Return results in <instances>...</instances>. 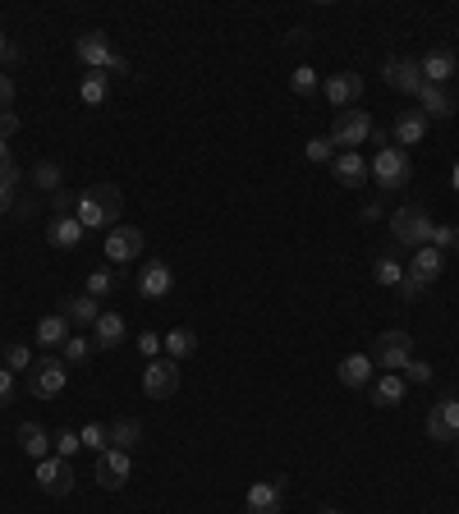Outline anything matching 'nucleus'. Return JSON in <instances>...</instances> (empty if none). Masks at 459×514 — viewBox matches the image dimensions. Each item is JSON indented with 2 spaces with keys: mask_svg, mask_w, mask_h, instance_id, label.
I'll return each instance as SVG.
<instances>
[{
  "mask_svg": "<svg viewBox=\"0 0 459 514\" xmlns=\"http://www.w3.org/2000/svg\"><path fill=\"white\" fill-rule=\"evenodd\" d=\"M290 88H294L299 97H313V92H317V74H313L308 65H299V69L290 74Z\"/></svg>",
  "mask_w": 459,
  "mask_h": 514,
  "instance_id": "obj_36",
  "label": "nucleus"
},
{
  "mask_svg": "<svg viewBox=\"0 0 459 514\" xmlns=\"http://www.w3.org/2000/svg\"><path fill=\"white\" fill-rule=\"evenodd\" d=\"M10 197H14V188H0V212H10Z\"/></svg>",
  "mask_w": 459,
  "mask_h": 514,
  "instance_id": "obj_51",
  "label": "nucleus"
},
{
  "mask_svg": "<svg viewBox=\"0 0 459 514\" xmlns=\"http://www.w3.org/2000/svg\"><path fill=\"white\" fill-rule=\"evenodd\" d=\"M60 318H65L69 327H97V318H101V299H92V294H69L65 308H60Z\"/></svg>",
  "mask_w": 459,
  "mask_h": 514,
  "instance_id": "obj_16",
  "label": "nucleus"
},
{
  "mask_svg": "<svg viewBox=\"0 0 459 514\" xmlns=\"http://www.w3.org/2000/svg\"><path fill=\"white\" fill-rule=\"evenodd\" d=\"M5 368H10V372L32 368V349H28V344H19V340H14V344H5Z\"/></svg>",
  "mask_w": 459,
  "mask_h": 514,
  "instance_id": "obj_38",
  "label": "nucleus"
},
{
  "mask_svg": "<svg viewBox=\"0 0 459 514\" xmlns=\"http://www.w3.org/2000/svg\"><path fill=\"white\" fill-rule=\"evenodd\" d=\"M60 175H65V170H60L56 161H42V166L32 170V184H37V188H51V193H60Z\"/></svg>",
  "mask_w": 459,
  "mask_h": 514,
  "instance_id": "obj_35",
  "label": "nucleus"
},
{
  "mask_svg": "<svg viewBox=\"0 0 459 514\" xmlns=\"http://www.w3.org/2000/svg\"><path fill=\"white\" fill-rule=\"evenodd\" d=\"M404 395H409V381L400 372H386V377L372 381V405H381V409H395Z\"/></svg>",
  "mask_w": 459,
  "mask_h": 514,
  "instance_id": "obj_21",
  "label": "nucleus"
},
{
  "mask_svg": "<svg viewBox=\"0 0 459 514\" xmlns=\"http://www.w3.org/2000/svg\"><path fill=\"white\" fill-rule=\"evenodd\" d=\"M0 60H5V65H14V60H19V51L10 47V37H5V32H0Z\"/></svg>",
  "mask_w": 459,
  "mask_h": 514,
  "instance_id": "obj_49",
  "label": "nucleus"
},
{
  "mask_svg": "<svg viewBox=\"0 0 459 514\" xmlns=\"http://www.w3.org/2000/svg\"><path fill=\"white\" fill-rule=\"evenodd\" d=\"M418 106H423L428 120H450V110H455L450 92H446V88H432V83H423V92H418Z\"/></svg>",
  "mask_w": 459,
  "mask_h": 514,
  "instance_id": "obj_27",
  "label": "nucleus"
},
{
  "mask_svg": "<svg viewBox=\"0 0 459 514\" xmlns=\"http://www.w3.org/2000/svg\"><path fill=\"white\" fill-rule=\"evenodd\" d=\"M179 390V363L175 359H152L143 368V395L147 400H170Z\"/></svg>",
  "mask_w": 459,
  "mask_h": 514,
  "instance_id": "obj_7",
  "label": "nucleus"
},
{
  "mask_svg": "<svg viewBox=\"0 0 459 514\" xmlns=\"http://www.w3.org/2000/svg\"><path fill=\"white\" fill-rule=\"evenodd\" d=\"M418 69H423V83L446 88V83H450V74H455V51L437 47V51H428L423 60H418Z\"/></svg>",
  "mask_w": 459,
  "mask_h": 514,
  "instance_id": "obj_19",
  "label": "nucleus"
},
{
  "mask_svg": "<svg viewBox=\"0 0 459 514\" xmlns=\"http://www.w3.org/2000/svg\"><path fill=\"white\" fill-rule=\"evenodd\" d=\"M322 514H344V510H322Z\"/></svg>",
  "mask_w": 459,
  "mask_h": 514,
  "instance_id": "obj_53",
  "label": "nucleus"
},
{
  "mask_svg": "<svg viewBox=\"0 0 459 514\" xmlns=\"http://www.w3.org/2000/svg\"><path fill=\"white\" fill-rule=\"evenodd\" d=\"M19 134V115L14 110H0V138H14Z\"/></svg>",
  "mask_w": 459,
  "mask_h": 514,
  "instance_id": "obj_46",
  "label": "nucleus"
},
{
  "mask_svg": "<svg viewBox=\"0 0 459 514\" xmlns=\"http://www.w3.org/2000/svg\"><path fill=\"white\" fill-rule=\"evenodd\" d=\"M106 431H110V450H125V455L143 441V423L138 418H115Z\"/></svg>",
  "mask_w": 459,
  "mask_h": 514,
  "instance_id": "obj_25",
  "label": "nucleus"
},
{
  "mask_svg": "<svg viewBox=\"0 0 459 514\" xmlns=\"http://www.w3.org/2000/svg\"><path fill=\"white\" fill-rule=\"evenodd\" d=\"M79 437H83V450H97V455H101V450H110V431H106L101 423H92V427H83V431H79Z\"/></svg>",
  "mask_w": 459,
  "mask_h": 514,
  "instance_id": "obj_37",
  "label": "nucleus"
},
{
  "mask_svg": "<svg viewBox=\"0 0 459 514\" xmlns=\"http://www.w3.org/2000/svg\"><path fill=\"white\" fill-rule=\"evenodd\" d=\"M143 230L138 225H115L110 234H106V257L115 262V266H125V262H134L138 253H143Z\"/></svg>",
  "mask_w": 459,
  "mask_h": 514,
  "instance_id": "obj_10",
  "label": "nucleus"
},
{
  "mask_svg": "<svg viewBox=\"0 0 459 514\" xmlns=\"http://www.w3.org/2000/svg\"><path fill=\"white\" fill-rule=\"evenodd\" d=\"M138 349L147 353V359H161V349H166V340H161L157 331H147V335H138Z\"/></svg>",
  "mask_w": 459,
  "mask_h": 514,
  "instance_id": "obj_43",
  "label": "nucleus"
},
{
  "mask_svg": "<svg viewBox=\"0 0 459 514\" xmlns=\"http://www.w3.org/2000/svg\"><path fill=\"white\" fill-rule=\"evenodd\" d=\"M65 377H69L65 359H42V363L28 368V390L37 395V400H56V395L65 390Z\"/></svg>",
  "mask_w": 459,
  "mask_h": 514,
  "instance_id": "obj_6",
  "label": "nucleus"
},
{
  "mask_svg": "<svg viewBox=\"0 0 459 514\" xmlns=\"http://www.w3.org/2000/svg\"><path fill=\"white\" fill-rule=\"evenodd\" d=\"M175 290V271L166 266V262H147L143 271H138V294L143 299H166Z\"/></svg>",
  "mask_w": 459,
  "mask_h": 514,
  "instance_id": "obj_15",
  "label": "nucleus"
},
{
  "mask_svg": "<svg viewBox=\"0 0 459 514\" xmlns=\"http://www.w3.org/2000/svg\"><path fill=\"white\" fill-rule=\"evenodd\" d=\"M409 271H413V275H423V281L432 285V281H441V271H446V253H441V248H432V244L413 248V262H409Z\"/></svg>",
  "mask_w": 459,
  "mask_h": 514,
  "instance_id": "obj_22",
  "label": "nucleus"
},
{
  "mask_svg": "<svg viewBox=\"0 0 459 514\" xmlns=\"http://www.w3.org/2000/svg\"><path fill=\"white\" fill-rule=\"evenodd\" d=\"M391 230H395V240H400L404 248H423V244L432 240V221H428L423 207H400L395 221H391Z\"/></svg>",
  "mask_w": 459,
  "mask_h": 514,
  "instance_id": "obj_8",
  "label": "nucleus"
},
{
  "mask_svg": "<svg viewBox=\"0 0 459 514\" xmlns=\"http://www.w3.org/2000/svg\"><path fill=\"white\" fill-rule=\"evenodd\" d=\"M372 275H377V285L395 290V285H400V275H404V266H400L395 257H377V262H372Z\"/></svg>",
  "mask_w": 459,
  "mask_h": 514,
  "instance_id": "obj_32",
  "label": "nucleus"
},
{
  "mask_svg": "<svg viewBox=\"0 0 459 514\" xmlns=\"http://www.w3.org/2000/svg\"><path fill=\"white\" fill-rule=\"evenodd\" d=\"M60 349H65V363H83V359H88V353H92L97 344H92L88 335H69Z\"/></svg>",
  "mask_w": 459,
  "mask_h": 514,
  "instance_id": "obj_33",
  "label": "nucleus"
},
{
  "mask_svg": "<svg viewBox=\"0 0 459 514\" xmlns=\"http://www.w3.org/2000/svg\"><path fill=\"white\" fill-rule=\"evenodd\" d=\"M423 134H428V115H423V110H404L400 120H395V143H400V147L423 143Z\"/></svg>",
  "mask_w": 459,
  "mask_h": 514,
  "instance_id": "obj_26",
  "label": "nucleus"
},
{
  "mask_svg": "<svg viewBox=\"0 0 459 514\" xmlns=\"http://www.w3.org/2000/svg\"><path fill=\"white\" fill-rule=\"evenodd\" d=\"M322 92H326V101H331V106H354V101L363 97V74L340 69V74H331L326 83H322Z\"/></svg>",
  "mask_w": 459,
  "mask_h": 514,
  "instance_id": "obj_12",
  "label": "nucleus"
},
{
  "mask_svg": "<svg viewBox=\"0 0 459 514\" xmlns=\"http://www.w3.org/2000/svg\"><path fill=\"white\" fill-rule=\"evenodd\" d=\"M368 175L377 179V188H404L413 179V156L404 147H381L368 161Z\"/></svg>",
  "mask_w": 459,
  "mask_h": 514,
  "instance_id": "obj_3",
  "label": "nucleus"
},
{
  "mask_svg": "<svg viewBox=\"0 0 459 514\" xmlns=\"http://www.w3.org/2000/svg\"><path fill=\"white\" fill-rule=\"evenodd\" d=\"M5 161H10V143H5V138H0V166H5Z\"/></svg>",
  "mask_w": 459,
  "mask_h": 514,
  "instance_id": "obj_52",
  "label": "nucleus"
},
{
  "mask_svg": "<svg viewBox=\"0 0 459 514\" xmlns=\"http://www.w3.org/2000/svg\"><path fill=\"white\" fill-rule=\"evenodd\" d=\"M115 290V271H92L88 275V294L92 299H101V294H110Z\"/></svg>",
  "mask_w": 459,
  "mask_h": 514,
  "instance_id": "obj_41",
  "label": "nucleus"
},
{
  "mask_svg": "<svg viewBox=\"0 0 459 514\" xmlns=\"http://www.w3.org/2000/svg\"><path fill=\"white\" fill-rule=\"evenodd\" d=\"M428 244L441 248V253H446V248H459V230H455V225H432V240H428Z\"/></svg>",
  "mask_w": 459,
  "mask_h": 514,
  "instance_id": "obj_40",
  "label": "nucleus"
},
{
  "mask_svg": "<svg viewBox=\"0 0 459 514\" xmlns=\"http://www.w3.org/2000/svg\"><path fill=\"white\" fill-rule=\"evenodd\" d=\"M372 134H377V125H372V115H368V110H340L326 138H331L335 147H344V152H354V147H363Z\"/></svg>",
  "mask_w": 459,
  "mask_h": 514,
  "instance_id": "obj_4",
  "label": "nucleus"
},
{
  "mask_svg": "<svg viewBox=\"0 0 459 514\" xmlns=\"http://www.w3.org/2000/svg\"><path fill=\"white\" fill-rule=\"evenodd\" d=\"M386 83H391L395 92L418 97V92H423V69H418V60H391V65H386Z\"/></svg>",
  "mask_w": 459,
  "mask_h": 514,
  "instance_id": "obj_18",
  "label": "nucleus"
},
{
  "mask_svg": "<svg viewBox=\"0 0 459 514\" xmlns=\"http://www.w3.org/2000/svg\"><path fill=\"white\" fill-rule=\"evenodd\" d=\"M14 184H19V166L5 161V166H0V188H14Z\"/></svg>",
  "mask_w": 459,
  "mask_h": 514,
  "instance_id": "obj_48",
  "label": "nucleus"
},
{
  "mask_svg": "<svg viewBox=\"0 0 459 514\" xmlns=\"http://www.w3.org/2000/svg\"><path fill=\"white\" fill-rule=\"evenodd\" d=\"M331 175L344 184V188H359L368 179V161L359 152H335V161H331Z\"/></svg>",
  "mask_w": 459,
  "mask_h": 514,
  "instance_id": "obj_20",
  "label": "nucleus"
},
{
  "mask_svg": "<svg viewBox=\"0 0 459 514\" xmlns=\"http://www.w3.org/2000/svg\"><path fill=\"white\" fill-rule=\"evenodd\" d=\"M37 487H42L47 496H69V492H74V468H69V459H60V455L37 459Z\"/></svg>",
  "mask_w": 459,
  "mask_h": 514,
  "instance_id": "obj_9",
  "label": "nucleus"
},
{
  "mask_svg": "<svg viewBox=\"0 0 459 514\" xmlns=\"http://www.w3.org/2000/svg\"><path fill=\"white\" fill-rule=\"evenodd\" d=\"M413 363V335L409 331H381L377 335V368L404 372Z\"/></svg>",
  "mask_w": 459,
  "mask_h": 514,
  "instance_id": "obj_5",
  "label": "nucleus"
},
{
  "mask_svg": "<svg viewBox=\"0 0 459 514\" xmlns=\"http://www.w3.org/2000/svg\"><path fill=\"white\" fill-rule=\"evenodd\" d=\"M125 318H120V312H101V318H97V327H92V344L97 349H115V344H120L125 340Z\"/></svg>",
  "mask_w": 459,
  "mask_h": 514,
  "instance_id": "obj_23",
  "label": "nucleus"
},
{
  "mask_svg": "<svg viewBox=\"0 0 459 514\" xmlns=\"http://www.w3.org/2000/svg\"><path fill=\"white\" fill-rule=\"evenodd\" d=\"M281 496H285V478H266V483H253L244 505L248 514H281Z\"/></svg>",
  "mask_w": 459,
  "mask_h": 514,
  "instance_id": "obj_13",
  "label": "nucleus"
},
{
  "mask_svg": "<svg viewBox=\"0 0 459 514\" xmlns=\"http://www.w3.org/2000/svg\"><path fill=\"white\" fill-rule=\"evenodd\" d=\"M74 51H79V60H83L92 74H110V78H115V74H129V60H125V56H115L110 37H106V32H97V28H92V32H83L79 42H74Z\"/></svg>",
  "mask_w": 459,
  "mask_h": 514,
  "instance_id": "obj_2",
  "label": "nucleus"
},
{
  "mask_svg": "<svg viewBox=\"0 0 459 514\" xmlns=\"http://www.w3.org/2000/svg\"><path fill=\"white\" fill-rule=\"evenodd\" d=\"M428 437L432 441H455L459 437V400H437L428 414Z\"/></svg>",
  "mask_w": 459,
  "mask_h": 514,
  "instance_id": "obj_14",
  "label": "nucleus"
},
{
  "mask_svg": "<svg viewBox=\"0 0 459 514\" xmlns=\"http://www.w3.org/2000/svg\"><path fill=\"white\" fill-rule=\"evenodd\" d=\"M120 212H125V197L115 184H92L79 193V203H74V216H79L83 230H115L120 225Z\"/></svg>",
  "mask_w": 459,
  "mask_h": 514,
  "instance_id": "obj_1",
  "label": "nucleus"
},
{
  "mask_svg": "<svg viewBox=\"0 0 459 514\" xmlns=\"http://www.w3.org/2000/svg\"><path fill=\"white\" fill-rule=\"evenodd\" d=\"M340 381L350 390L368 386L372 381V359H368V353H350V359H340Z\"/></svg>",
  "mask_w": 459,
  "mask_h": 514,
  "instance_id": "obj_28",
  "label": "nucleus"
},
{
  "mask_svg": "<svg viewBox=\"0 0 459 514\" xmlns=\"http://www.w3.org/2000/svg\"><path fill=\"white\" fill-rule=\"evenodd\" d=\"M92 478H97L106 492H120V487L129 483V455H125V450H101Z\"/></svg>",
  "mask_w": 459,
  "mask_h": 514,
  "instance_id": "obj_11",
  "label": "nucleus"
},
{
  "mask_svg": "<svg viewBox=\"0 0 459 514\" xmlns=\"http://www.w3.org/2000/svg\"><path fill=\"white\" fill-rule=\"evenodd\" d=\"M79 450H83V437H79V431H56V455H60V459H74Z\"/></svg>",
  "mask_w": 459,
  "mask_h": 514,
  "instance_id": "obj_39",
  "label": "nucleus"
},
{
  "mask_svg": "<svg viewBox=\"0 0 459 514\" xmlns=\"http://www.w3.org/2000/svg\"><path fill=\"white\" fill-rule=\"evenodd\" d=\"M19 446H23V455H32V459H47L51 446H56V437H47L42 423H23V427H19Z\"/></svg>",
  "mask_w": 459,
  "mask_h": 514,
  "instance_id": "obj_24",
  "label": "nucleus"
},
{
  "mask_svg": "<svg viewBox=\"0 0 459 514\" xmlns=\"http://www.w3.org/2000/svg\"><path fill=\"white\" fill-rule=\"evenodd\" d=\"M395 290H400V299H404V303H413V299H423L428 281H423V275H413V271L404 266V275H400V285H395Z\"/></svg>",
  "mask_w": 459,
  "mask_h": 514,
  "instance_id": "obj_34",
  "label": "nucleus"
},
{
  "mask_svg": "<svg viewBox=\"0 0 459 514\" xmlns=\"http://www.w3.org/2000/svg\"><path fill=\"white\" fill-rule=\"evenodd\" d=\"M69 203H74V197L60 188V193H56V216H69Z\"/></svg>",
  "mask_w": 459,
  "mask_h": 514,
  "instance_id": "obj_50",
  "label": "nucleus"
},
{
  "mask_svg": "<svg viewBox=\"0 0 459 514\" xmlns=\"http://www.w3.org/2000/svg\"><path fill=\"white\" fill-rule=\"evenodd\" d=\"M10 101H14V78L0 74V110H10Z\"/></svg>",
  "mask_w": 459,
  "mask_h": 514,
  "instance_id": "obj_47",
  "label": "nucleus"
},
{
  "mask_svg": "<svg viewBox=\"0 0 459 514\" xmlns=\"http://www.w3.org/2000/svg\"><path fill=\"white\" fill-rule=\"evenodd\" d=\"M37 344H42V349H56V344H65L74 331H69V322L60 318V312H51V318H42V322H37Z\"/></svg>",
  "mask_w": 459,
  "mask_h": 514,
  "instance_id": "obj_29",
  "label": "nucleus"
},
{
  "mask_svg": "<svg viewBox=\"0 0 459 514\" xmlns=\"http://www.w3.org/2000/svg\"><path fill=\"white\" fill-rule=\"evenodd\" d=\"M308 161H335V143L331 138H313L308 143Z\"/></svg>",
  "mask_w": 459,
  "mask_h": 514,
  "instance_id": "obj_42",
  "label": "nucleus"
},
{
  "mask_svg": "<svg viewBox=\"0 0 459 514\" xmlns=\"http://www.w3.org/2000/svg\"><path fill=\"white\" fill-rule=\"evenodd\" d=\"M14 400V372L10 368H0V409H5Z\"/></svg>",
  "mask_w": 459,
  "mask_h": 514,
  "instance_id": "obj_45",
  "label": "nucleus"
},
{
  "mask_svg": "<svg viewBox=\"0 0 459 514\" xmlns=\"http://www.w3.org/2000/svg\"><path fill=\"white\" fill-rule=\"evenodd\" d=\"M198 349V335H194V327H179V331H170L166 335V359H188V353Z\"/></svg>",
  "mask_w": 459,
  "mask_h": 514,
  "instance_id": "obj_30",
  "label": "nucleus"
},
{
  "mask_svg": "<svg viewBox=\"0 0 459 514\" xmlns=\"http://www.w3.org/2000/svg\"><path fill=\"white\" fill-rule=\"evenodd\" d=\"M106 92H110V74H83L79 97H83L88 106H101V101H106Z\"/></svg>",
  "mask_w": 459,
  "mask_h": 514,
  "instance_id": "obj_31",
  "label": "nucleus"
},
{
  "mask_svg": "<svg viewBox=\"0 0 459 514\" xmlns=\"http://www.w3.org/2000/svg\"><path fill=\"white\" fill-rule=\"evenodd\" d=\"M47 244L51 248H79L83 244V225H79V216H51L47 221Z\"/></svg>",
  "mask_w": 459,
  "mask_h": 514,
  "instance_id": "obj_17",
  "label": "nucleus"
},
{
  "mask_svg": "<svg viewBox=\"0 0 459 514\" xmlns=\"http://www.w3.org/2000/svg\"><path fill=\"white\" fill-rule=\"evenodd\" d=\"M400 377H404V381H413V386H423V381H432V368H428V363H409Z\"/></svg>",
  "mask_w": 459,
  "mask_h": 514,
  "instance_id": "obj_44",
  "label": "nucleus"
}]
</instances>
